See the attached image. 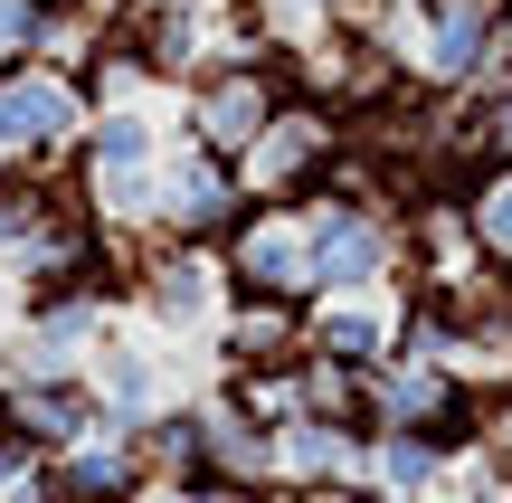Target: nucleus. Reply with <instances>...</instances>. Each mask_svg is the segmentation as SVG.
Instances as JSON below:
<instances>
[{
    "label": "nucleus",
    "instance_id": "nucleus-1",
    "mask_svg": "<svg viewBox=\"0 0 512 503\" xmlns=\"http://www.w3.org/2000/svg\"><path fill=\"white\" fill-rule=\"evenodd\" d=\"M76 200L95 209V228H124L133 247L162 219V124L143 105H95L76 133Z\"/></svg>",
    "mask_w": 512,
    "mask_h": 503
},
{
    "label": "nucleus",
    "instance_id": "nucleus-2",
    "mask_svg": "<svg viewBox=\"0 0 512 503\" xmlns=\"http://www.w3.org/2000/svg\"><path fill=\"white\" fill-rule=\"evenodd\" d=\"M190 105H181V143H200V152H228V162H238V152L256 143V133L275 124V114L294 105V86H285V57H209L200 76H190Z\"/></svg>",
    "mask_w": 512,
    "mask_h": 503
},
{
    "label": "nucleus",
    "instance_id": "nucleus-3",
    "mask_svg": "<svg viewBox=\"0 0 512 503\" xmlns=\"http://www.w3.org/2000/svg\"><path fill=\"white\" fill-rule=\"evenodd\" d=\"M95 95L76 67L57 57H0V162H48V152H76Z\"/></svg>",
    "mask_w": 512,
    "mask_h": 503
},
{
    "label": "nucleus",
    "instance_id": "nucleus-4",
    "mask_svg": "<svg viewBox=\"0 0 512 503\" xmlns=\"http://www.w3.org/2000/svg\"><path fill=\"white\" fill-rule=\"evenodd\" d=\"M228 295H275V304H313V219L304 200H247V219L219 238Z\"/></svg>",
    "mask_w": 512,
    "mask_h": 503
},
{
    "label": "nucleus",
    "instance_id": "nucleus-5",
    "mask_svg": "<svg viewBox=\"0 0 512 503\" xmlns=\"http://www.w3.org/2000/svg\"><path fill=\"white\" fill-rule=\"evenodd\" d=\"M105 342H114V276H105V285H57V295H29L10 352H0V380H10V371L67 380V371H86Z\"/></svg>",
    "mask_w": 512,
    "mask_h": 503
},
{
    "label": "nucleus",
    "instance_id": "nucleus-6",
    "mask_svg": "<svg viewBox=\"0 0 512 503\" xmlns=\"http://www.w3.org/2000/svg\"><path fill=\"white\" fill-rule=\"evenodd\" d=\"M133 314L152 333H209L228 314V266L219 247H171V238H143L133 247V276H124Z\"/></svg>",
    "mask_w": 512,
    "mask_h": 503
},
{
    "label": "nucleus",
    "instance_id": "nucleus-7",
    "mask_svg": "<svg viewBox=\"0 0 512 503\" xmlns=\"http://www.w3.org/2000/svg\"><path fill=\"white\" fill-rule=\"evenodd\" d=\"M332 162H342V114H332L323 95H294V105L238 152V181H247V200H313Z\"/></svg>",
    "mask_w": 512,
    "mask_h": 503
},
{
    "label": "nucleus",
    "instance_id": "nucleus-8",
    "mask_svg": "<svg viewBox=\"0 0 512 503\" xmlns=\"http://www.w3.org/2000/svg\"><path fill=\"white\" fill-rule=\"evenodd\" d=\"M238 219H247V181H238L228 152H200V143L162 152V219H152V238H171V247H219Z\"/></svg>",
    "mask_w": 512,
    "mask_h": 503
},
{
    "label": "nucleus",
    "instance_id": "nucleus-9",
    "mask_svg": "<svg viewBox=\"0 0 512 503\" xmlns=\"http://www.w3.org/2000/svg\"><path fill=\"white\" fill-rule=\"evenodd\" d=\"M0 428L29 437L38 456H67L86 437H105V409H95V380L67 371V380H38V371H10L0 380Z\"/></svg>",
    "mask_w": 512,
    "mask_h": 503
},
{
    "label": "nucleus",
    "instance_id": "nucleus-10",
    "mask_svg": "<svg viewBox=\"0 0 512 503\" xmlns=\"http://www.w3.org/2000/svg\"><path fill=\"white\" fill-rule=\"evenodd\" d=\"M361 447H370V428L361 418H285L275 428V485L285 494H342V485H361Z\"/></svg>",
    "mask_w": 512,
    "mask_h": 503
},
{
    "label": "nucleus",
    "instance_id": "nucleus-11",
    "mask_svg": "<svg viewBox=\"0 0 512 503\" xmlns=\"http://www.w3.org/2000/svg\"><path fill=\"white\" fill-rule=\"evenodd\" d=\"M399 333H408V304H389V295H323V304H304V352L342 361V371H380V361L399 352Z\"/></svg>",
    "mask_w": 512,
    "mask_h": 503
},
{
    "label": "nucleus",
    "instance_id": "nucleus-12",
    "mask_svg": "<svg viewBox=\"0 0 512 503\" xmlns=\"http://www.w3.org/2000/svg\"><path fill=\"white\" fill-rule=\"evenodd\" d=\"M86 380H95V409H105V437H143L152 418L171 409V380H162V361H152L143 342H124V333H114L105 352L86 361Z\"/></svg>",
    "mask_w": 512,
    "mask_h": 503
},
{
    "label": "nucleus",
    "instance_id": "nucleus-13",
    "mask_svg": "<svg viewBox=\"0 0 512 503\" xmlns=\"http://www.w3.org/2000/svg\"><path fill=\"white\" fill-rule=\"evenodd\" d=\"M219 361H228V371H275V361H304V304L228 295V314H219Z\"/></svg>",
    "mask_w": 512,
    "mask_h": 503
},
{
    "label": "nucleus",
    "instance_id": "nucleus-14",
    "mask_svg": "<svg viewBox=\"0 0 512 503\" xmlns=\"http://www.w3.org/2000/svg\"><path fill=\"white\" fill-rule=\"evenodd\" d=\"M48 475H57V503H143L152 494L133 437H86V447L48 456Z\"/></svg>",
    "mask_w": 512,
    "mask_h": 503
},
{
    "label": "nucleus",
    "instance_id": "nucleus-15",
    "mask_svg": "<svg viewBox=\"0 0 512 503\" xmlns=\"http://www.w3.org/2000/svg\"><path fill=\"white\" fill-rule=\"evenodd\" d=\"M446 475H456V466H446L418 428H370V447H361V485H380V494H399V503L446 494Z\"/></svg>",
    "mask_w": 512,
    "mask_h": 503
},
{
    "label": "nucleus",
    "instance_id": "nucleus-16",
    "mask_svg": "<svg viewBox=\"0 0 512 503\" xmlns=\"http://www.w3.org/2000/svg\"><path fill=\"white\" fill-rule=\"evenodd\" d=\"M133 447H143V475H152V485H190V475H200V399H171Z\"/></svg>",
    "mask_w": 512,
    "mask_h": 503
},
{
    "label": "nucleus",
    "instance_id": "nucleus-17",
    "mask_svg": "<svg viewBox=\"0 0 512 503\" xmlns=\"http://www.w3.org/2000/svg\"><path fill=\"white\" fill-rule=\"evenodd\" d=\"M465 228H475L484 266L512 276V162H484L475 181H465Z\"/></svg>",
    "mask_w": 512,
    "mask_h": 503
},
{
    "label": "nucleus",
    "instance_id": "nucleus-18",
    "mask_svg": "<svg viewBox=\"0 0 512 503\" xmlns=\"http://www.w3.org/2000/svg\"><path fill=\"white\" fill-rule=\"evenodd\" d=\"M57 29V0H0V57H38Z\"/></svg>",
    "mask_w": 512,
    "mask_h": 503
},
{
    "label": "nucleus",
    "instance_id": "nucleus-19",
    "mask_svg": "<svg viewBox=\"0 0 512 503\" xmlns=\"http://www.w3.org/2000/svg\"><path fill=\"white\" fill-rule=\"evenodd\" d=\"M475 456L512 485V390H503V399H484V447H475Z\"/></svg>",
    "mask_w": 512,
    "mask_h": 503
},
{
    "label": "nucleus",
    "instance_id": "nucleus-20",
    "mask_svg": "<svg viewBox=\"0 0 512 503\" xmlns=\"http://www.w3.org/2000/svg\"><path fill=\"white\" fill-rule=\"evenodd\" d=\"M484 162H512V76L484 86Z\"/></svg>",
    "mask_w": 512,
    "mask_h": 503
},
{
    "label": "nucleus",
    "instance_id": "nucleus-21",
    "mask_svg": "<svg viewBox=\"0 0 512 503\" xmlns=\"http://www.w3.org/2000/svg\"><path fill=\"white\" fill-rule=\"evenodd\" d=\"M294 503H399V494H380V485H342V494H294Z\"/></svg>",
    "mask_w": 512,
    "mask_h": 503
},
{
    "label": "nucleus",
    "instance_id": "nucleus-22",
    "mask_svg": "<svg viewBox=\"0 0 512 503\" xmlns=\"http://www.w3.org/2000/svg\"><path fill=\"white\" fill-rule=\"evenodd\" d=\"M494 67H503V76H512V0H503V57H494Z\"/></svg>",
    "mask_w": 512,
    "mask_h": 503
}]
</instances>
